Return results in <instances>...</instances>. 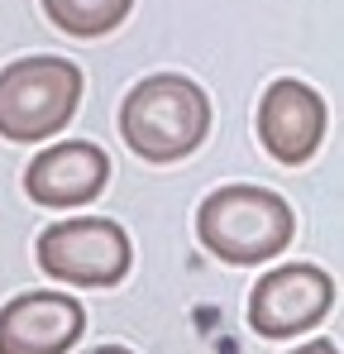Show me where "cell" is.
Instances as JSON below:
<instances>
[{"mask_svg": "<svg viewBox=\"0 0 344 354\" xmlns=\"http://www.w3.org/2000/svg\"><path fill=\"white\" fill-rule=\"evenodd\" d=\"M258 139L278 163H306L325 139V101L306 82L283 77L258 101Z\"/></svg>", "mask_w": 344, "mask_h": 354, "instance_id": "7", "label": "cell"}, {"mask_svg": "<svg viewBox=\"0 0 344 354\" xmlns=\"http://www.w3.org/2000/svg\"><path fill=\"white\" fill-rule=\"evenodd\" d=\"M335 306V283L316 263H283L258 278L249 297V326L268 340H287L301 330H316Z\"/></svg>", "mask_w": 344, "mask_h": 354, "instance_id": "5", "label": "cell"}, {"mask_svg": "<svg viewBox=\"0 0 344 354\" xmlns=\"http://www.w3.org/2000/svg\"><path fill=\"white\" fill-rule=\"evenodd\" d=\"M44 10L57 29H67L77 39H96V34H111L115 24L129 19L134 0H44Z\"/></svg>", "mask_w": 344, "mask_h": 354, "instance_id": "9", "label": "cell"}, {"mask_svg": "<svg viewBox=\"0 0 344 354\" xmlns=\"http://www.w3.org/2000/svg\"><path fill=\"white\" fill-rule=\"evenodd\" d=\"M106 177H111V158L106 149H96L91 139H67L44 149L29 173H24V192L39 201V206H53V211H72V206H86L106 192Z\"/></svg>", "mask_w": 344, "mask_h": 354, "instance_id": "8", "label": "cell"}, {"mask_svg": "<svg viewBox=\"0 0 344 354\" xmlns=\"http://www.w3.org/2000/svg\"><path fill=\"white\" fill-rule=\"evenodd\" d=\"M296 216L268 187H220L196 211V235L225 263H263L292 244Z\"/></svg>", "mask_w": 344, "mask_h": 354, "instance_id": "2", "label": "cell"}, {"mask_svg": "<svg viewBox=\"0 0 344 354\" xmlns=\"http://www.w3.org/2000/svg\"><path fill=\"white\" fill-rule=\"evenodd\" d=\"M129 263H134L129 235L101 216L57 221L39 235V268L72 288H115L129 273Z\"/></svg>", "mask_w": 344, "mask_h": 354, "instance_id": "4", "label": "cell"}, {"mask_svg": "<svg viewBox=\"0 0 344 354\" xmlns=\"http://www.w3.org/2000/svg\"><path fill=\"white\" fill-rule=\"evenodd\" d=\"M211 129V101L191 77L158 72L144 77L124 106H120V134L124 144L149 163H177L187 158Z\"/></svg>", "mask_w": 344, "mask_h": 354, "instance_id": "1", "label": "cell"}, {"mask_svg": "<svg viewBox=\"0 0 344 354\" xmlns=\"http://www.w3.org/2000/svg\"><path fill=\"white\" fill-rule=\"evenodd\" d=\"M82 101V67L67 58H24L0 72V134L15 144L53 139Z\"/></svg>", "mask_w": 344, "mask_h": 354, "instance_id": "3", "label": "cell"}, {"mask_svg": "<svg viewBox=\"0 0 344 354\" xmlns=\"http://www.w3.org/2000/svg\"><path fill=\"white\" fill-rule=\"evenodd\" d=\"M82 330L86 311L67 292H19L0 306V354H67Z\"/></svg>", "mask_w": 344, "mask_h": 354, "instance_id": "6", "label": "cell"}, {"mask_svg": "<svg viewBox=\"0 0 344 354\" xmlns=\"http://www.w3.org/2000/svg\"><path fill=\"white\" fill-rule=\"evenodd\" d=\"M292 354H340V350H335V340H311V345H301Z\"/></svg>", "mask_w": 344, "mask_h": 354, "instance_id": "10", "label": "cell"}, {"mask_svg": "<svg viewBox=\"0 0 344 354\" xmlns=\"http://www.w3.org/2000/svg\"><path fill=\"white\" fill-rule=\"evenodd\" d=\"M86 354H134V350H124V345H96V350H86Z\"/></svg>", "mask_w": 344, "mask_h": 354, "instance_id": "11", "label": "cell"}]
</instances>
